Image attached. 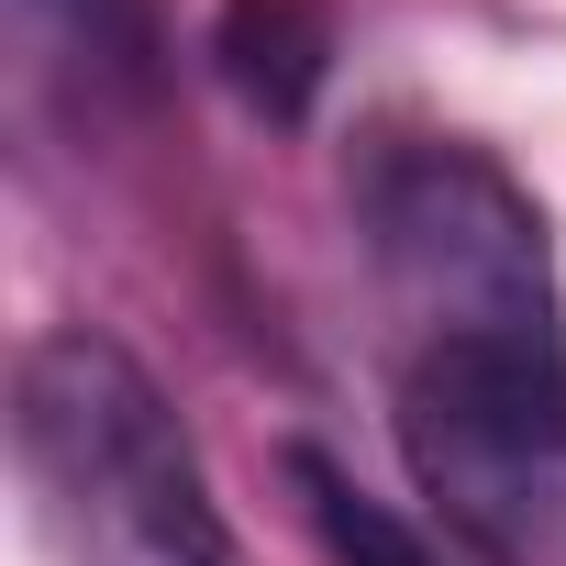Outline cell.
Listing matches in <instances>:
<instances>
[{"instance_id": "1", "label": "cell", "mask_w": 566, "mask_h": 566, "mask_svg": "<svg viewBox=\"0 0 566 566\" xmlns=\"http://www.w3.org/2000/svg\"><path fill=\"white\" fill-rule=\"evenodd\" d=\"M12 467L56 566H233L222 500L145 356L101 323H56L12 367Z\"/></svg>"}, {"instance_id": "2", "label": "cell", "mask_w": 566, "mask_h": 566, "mask_svg": "<svg viewBox=\"0 0 566 566\" xmlns=\"http://www.w3.org/2000/svg\"><path fill=\"white\" fill-rule=\"evenodd\" d=\"M400 455L478 566H566V334L400 345Z\"/></svg>"}, {"instance_id": "3", "label": "cell", "mask_w": 566, "mask_h": 566, "mask_svg": "<svg viewBox=\"0 0 566 566\" xmlns=\"http://www.w3.org/2000/svg\"><path fill=\"white\" fill-rule=\"evenodd\" d=\"M356 222L378 301L400 345H455V334H566L555 301V244L522 178L478 145L444 134H389L356 167Z\"/></svg>"}, {"instance_id": "4", "label": "cell", "mask_w": 566, "mask_h": 566, "mask_svg": "<svg viewBox=\"0 0 566 566\" xmlns=\"http://www.w3.org/2000/svg\"><path fill=\"white\" fill-rule=\"evenodd\" d=\"M233 101L255 123H312L323 101V67H334V23L312 0H222V34H211Z\"/></svg>"}, {"instance_id": "5", "label": "cell", "mask_w": 566, "mask_h": 566, "mask_svg": "<svg viewBox=\"0 0 566 566\" xmlns=\"http://www.w3.org/2000/svg\"><path fill=\"white\" fill-rule=\"evenodd\" d=\"M12 12L90 101H145L156 90V0H12Z\"/></svg>"}, {"instance_id": "6", "label": "cell", "mask_w": 566, "mask_h": 566, "mask_svg": "<svg viewBox=\"0 0 566 566\" xmlns=\"http://www.w3.org/2000/svg\"><path fill=\"white\" fill-rule=\"evenodd\" d=\"M290 489H301V522L323 533L334 566H444V544H433L422 522H400L389 500H367L323 444H290Z\"/></svg>"}]
</instances>
